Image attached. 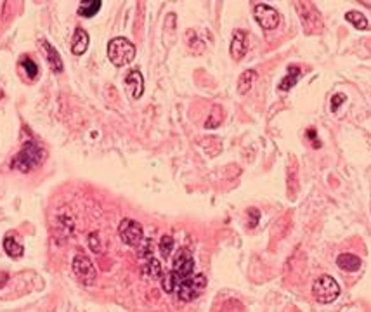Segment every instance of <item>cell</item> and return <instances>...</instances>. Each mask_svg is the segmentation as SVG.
Here are the masks:
<instances>
[{"instance_id":"obj_1","label":"cell","mask_w":371,"mask_h":312,"mask_svg":"<svg viewBox=\"0 0 371 312\" xmlns=\"http://www.w3.org/2000/svg\"><path fill=\"white\" fill-rule=\"evenodd\" d=\"M191 276H194V260H192V255L187 248H181L176 253L172 271L163 279V290L167 293L176 292L177 286L186 279H189Z\"/></svg>"},{"instance_id":"obj_2","label":"cell","mask_w":371,"mask_h":312,"mask_svg":"<svg viewBox=\"0 0 371 312\" xmlns=\"http://www.w3.org/2000/svg\"><path fill=\"white\" fill-rule=\"evenodd\" d=\"M43 158H45V151L42 150V146L35 143V141H30V143L24 144L19 153L10 159V168L17 170V172L28 173L33 168L42 165Z\"/></svg>"},{"instance_id":"obj_3","label":"cell","mask_w":371,"mask_h":312,"mask_svg":"<svg viewBox=\"0 0 371 312\" xmlns=\"http://www.w3.org/2000/svg\"><path fill=\"white\" fill-rule=\"evenodd\" d=\"M108 57H110V61L116 68L127 66L136 57V45L130 40L116 37L110 40V43H108Z\"/></svg>"},{"instance_id":"obj_4","label":"cell","mask_w":371,"mask_h":312,"mask_svg":"<svg viewBox=\"0 0 371 312\" xmlns=\"http://www.w3.org/2000/svg\"><path fill=\"white\" fill-rule=\"evenodd\" d=\"M312 293L319 304H332L340 295V286L332 276H321L312 285Z\"/></svg>"},{"instance_id":"obj_5","label":"cell","mask_w":371,"mask_h":312,"mask_svg":"<svg viewBox=\"0 0 371 312\" xmlns=\"http://www.w3.org/2000/svg\"><path fill=\"white\" fill-rule=\"evenodd\" d=\"M205 288H206V278L203 274H194L181 283L176 288V293L183 302H191V300L198 299Z\"/></svg>"},{"instance_id":"obj_6","label":"cell","mask_w":371,"mask_h":312,"mask_svg":"<svg viewBox=\"0 0 371 312\" xmlns=\"http://www.w3.org/2000/svg\"><path fill=\"white\" fill-rule=\"evenodd\" d=\"M71 271H73V274L78 278V281L83 283V285L92 286L94 283H96L97 271H96V267H94V264L90 262L89 257L75 255L73 262H71Z\"/></svg>"},{"instance_id":"obj_7","label":"cell","mask_w":371,"mask_h":312,"mask_svg":"<svg viewBox=\"0 0 371 312\" xmlns=\"http://www.w3.org/2000/svg\"><path fill=\"white\" fill-rule=\"evenodd\" d=\"M118 234H120V239L129 246L141 245L144 238L143 226H141L137 220H132V219H123L122 222H120Z\"/></svg>"},{"instance_id":"obj_8","label":"cell","mask_w":371,"mask_h":312,"mask_svg":"<svg viewBox=\"0 0 371 312\" xmlns=\"http://www.w3.org/2000/svg\"><path fill=\"white\" fill-rule=\"evenodd\" d=\"M253 17L264 30H274L279 24V12L267 3H257L253 7Z\"/></svg>"},{"instance_id":"obj_9","label":"cell","mask_w":371,"mask_h":312,"mask_svg":"<svg viewBox=\"0 0 371 312\" xmlns=\"http://www.w3.org/2000/svg\"><path fill=\"white\" fill-rule=\"evenodd\" d=\"M125 89L132 99H141L144 94V78L139 70H132L125 77Z\"/></svg>"},{"instance_id":"obj_10","label":"cell","mask_w":371,"mask_h":312,"mask_svg":"<svg viewBox=\"0 0 371 312\" xmlns=\"http://www.w3.org/2000/svg\"><path fill=\"white\" fill-rule=\"evenodd\" d=\"M231 57L234 61H241L248 50V37L243 30H236L231 40Z\"/></svg>"},{"instance_id":"obj_11","label":"cell","mask_w":371,"mask_h":312,"mask_svg":"<svg viewBox=\"0 0 371 312\" xmlns=\"http://www.w3.org/2000/svg\"><path fill=\"white\" fill-rule=\"evenodd\" d=\"M89 42H90L89 33H87L83 28H76L73 33V38H71V52H73L75 56H82V54L89 49Z\"/></svg>"},{"instance_id":"obj_12","label":"cell","mask_w":371,"mask_h":312,"mask_svg":"<svg viewBox=\"0 0 371 312\" xmlns=\"http://www.w3.org/2000/svg\"><path fill=\"white\" fill-rule=\"evenodd\" d=\"M42 47H43V50H45V57H47V63H49L50 70H52L54 73H61V71H63V59H61L59 52H57L47 40H42Z\"/></svg>"},{"instance_id":"obj_13","label":"cell","mask_w":371,"mask_h":312,"mask_svg":"<svg viewBox=\"0 0 371 312\" xmlns=\"http://www.w3.org/2000/svg\"><path fill=\"white\" fill-rule=\"evenodd\" d=\"M337 266L345 273H356L361 267V259L356 257L354 253H342L337 259Z\"/></svg>"},{"instance_id":"obj_14","label":"cell","mask_w":371,"mask_h":312,"mask_svg":"<svg viewBox=\"0 0 371 312\" xmlns=\"http://www.w3.org/2000/svg\"><path fill=\"white\" fill-rule=\"evenodd\" d=\"M3 250H5V253L10 259H21L24 253V248H23V245H21V241L16 236H10V234L3 238Z\"/></svg>"},{"instance_id":"obj_15","label":"cell","mask_w":371,"mask_h":312,"mask_svg":"<svg viewBox=\"0 0 371 312\" xmlns=\"http://www.w3.org/2000/svg\"><path fill=\"white\" fill-rule=\"evenodd\" d=\"M300 77H302L300 68L290 66V68H288V73H286V77L283 78L281 82H279L278 89H279V90H283V92H286V90H290L292 87H295V85H297V82L300 80Z\"/></svg>"},{"instance_id":"obj_16","label":"cell","mask_w":371,"mask_h":312,"mask_svg":"<svg viewBox=\"0 0 371 312\" xmlns=\"http://www.w3.org/2000/svg\"><path fill=\"white\" fill-rule=\"evenodd\" d=\"M101 5H103V2H101V0H85V2L80 3L78 16H82V17H94L97 12H99Z\"/></svg>"},{"instance_id":"obj_17","label":"cell","mask_w":371,"mask_h":312,"mask_svg":"<svg viewBox=\"0 0 371 312\" xmlns=\"http://www.w3.org/2000/svg\"><path fill=\"white\" fill-rule=\"evenodd\" d=\"M257 78V71L255 70H246L241 73V77L238 80V90L239 94H246L250 89H252L253 82H255Z\"/></svg>"},{"instance_id":"obj_18","label":"cell","mask_w":371,"mask_h":312,"mask_svg":"<svg viewBox=\"0 0 371 312\" xmlns=\"http://www.w3.org/2000/svg\"><path fill=\"white\" fill-rule=\"evenodd\" d=\"M345 19H347L354 28H358V30H366V28L370 26L366 16L363 12H359V10H349V12L345 14Z\"/></svg>"},{"instance_id":"obj_19","label":"cell","mask_w":371,"mask_h":312,"mask_svg":"<svg viewBox=\"0 0 371 312\" xmlns=\"http://www.w3.org/2000/svg\"><path fill=\"white\" fill-rule=\"evenodd\" d=\"M144 274L148 276V278H153V279H158L162 278L163 273H162V266H160L158 259H155V257H151V259H148L146 266L143 267Z\"/></svg>"},{"instance_id":"obj_20","label":"cell","mask_w":371,"mask_h":312,"mask_svg":"<svg viewBox=\"0 0 371 312\" xmlns=\"http://www.w3.org/2000/svg\"><path fill=\"white\" fill-rule=\"evenodd\" d=\"M21 68H23L26 77L30 80H35L38 77V66L31 57H23V59H21Z\"/></svg>"},{"instance_id":"obj_21","label":"cell","mask_w":371,"mask_h":312,"mask_svg":"<svg viewBox=\"0 0 371 312\" xmlns=\"http://www.w3.org/2000/svg\"><path fill=\"white\" fill-rule=\"evenodd\" d=\"M172 250H174V238L169 234L162 236V239H160V252H162V255L169 257L172 253Z\"/></svg>"},{"instance_id":"obj_22","label":"cell","mask_w":371,"mask_h":312,"mask_svg":"<svg viewBox=\"0 0 371 312\" xmlns=\"http://www.w3.org/2000/svg\"><path fill=\"white\" fill-rule=\"evenodd\" d=\"M89 246H90V250H92L94 253H97V255H101V253L104 252L103 243H101L99 234H97V233H90L89 234Z\"/></svg>"},{"instance_id":"obj_23","label":"cell","mask_w":371,"mask_h":312,"mask_svg":"<svg viewBox=\"0 0 371 312\" xmlns=\"http://www.w3.org/2000/svg\"><path fill=\"white\" fill-rule=\"evenodd\" d=\"M248 219H250V222H248V226L252 227H257V224H259V220H260V212H259V208H248Z\"/></svg>"},{"instance_id":"obj_24","label":"cell","mask_w":371,"mask_h":312,"mask_svg":"<svg viewBox=\"0 0 371 312\" xmlns=\"http://www.w3.org/2000/svg\"><path fill=\"white\" fill-rule=\"evenodd\" d=\"M344 101H345V94H335L332 97V111H337Z\"/></svg>"},{"instance_id":"obj_25","label":"cell","mask_w":371,"mask_h":312,"mask_svg":"<svg viewBox=\"0 0 371 312\" xmlns=\"http://www.w3.org/2000/svg\"><path fill=\"white\" fill-rule=\"evenodd\" d=\"M3 96V94H2V90H0V97H2Z\"/></svg>"}]
</instances>
